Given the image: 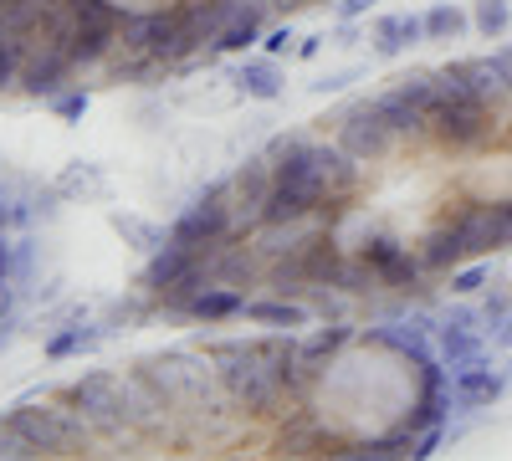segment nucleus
<instances>
[{"mask_svg": "<svg viewBox=\"0 0 512 461\" xmlns=\"http://www.w3.org/2000/svg\"><path fill=\"white\" fill-rule=\"evenodd\" d=\"M349 82H354V67H349V72H328V77H318V82H313V93H338V88H349Z\"/></svg>", "mask_w": 512, "mask_h": 461, "instance_id": "36", "label": "nucleus"}, {"mask_svg": "<svg viewBox=\"0 0 512 461\" xmlns=\"http://www.w3.org/2000/svg\"><path fill=\"white\" fill-rule=\"evenodd\" d=\"M67 6L82 31H123V16H128L118 0H67Z\"/></svg>", "mask_w": 512, "mask_h": 461, "instance_id": "27", "label": "nucleus"}, {"mask_svg": "<svg viewBox=\"0 0 512 461\" xmlns=\"http://www.w3.org/2000/svg\"><path fill=\"white\" fill-rule=\"evenodd\" d=\"M308 6H328V0H308Z\"/></svg>", "mask_w": 512, "mask_h": 461, "instance_id": "43", "label": "nucleus"}, {"mask_svg": "<svg viewBox=\"0 0 512 461\" xmlns=\"http://www.w3.org/2000/svg\"><path fill=\"white\" fill-rule=\"evenodd\" d=\"M272 6H277V11H303L308 0H272Z\"/></svg>", "mask_w": 512, "mask_h": 461, "instance_id": "42", "label": "nucleus"}, {"mask_svg": "<svg viewBox=\"0 0 512 461\" xmlns=\"http://www.w3.org/2000/svg\"><path fill=\"white\" fill-rule=\"evenodd\" d=\"M231 82H236V93H246L256 103H277L282 98V67H277V57H246L231 72Z\"/></svg>", "mask_w": 512, "mask_h": 461, "instance_id": "20", "label": "nucleus"}, {"mask_svg": "<svg viewBox=\"0 0 512 461\" xmlns=\"http://www.w3.org/2000/svg\"><path fill=\"white\" fill-rule=\"evenodd\" d=\"M379 0H338V21H359L364 11H374Z\"/></svg>", "mask_w": 512, "mask_h": 461, "instance_id": "37", "label": "nucleus"}, {"mask_svg": "<svg viewBox=\"0 0 512 461\" xmlns=\"http://www.w3.org/2000/svg\"><path fill=\"white\" fill-rule=\"evenodd\" d=\"M359 251L374 262V272H379L384 287H395V292H420V287H425V262H420V251L405 246L395 231H369V236L359 241Z\"/></svg>", "mask_w": 512, "mask_h": 461, "instance_id": "9", "label": "nucleus"}, {"mask_svg": "<svg viewBox=\"0 0 512 461\" xmlns=\"http://www.w3.org/2000/svg\"><path fill=\"white\" fill-rule=\"evenodd\" d=\"M461 241H466V257H487V251H502L507 236H502V200H482L472 195L461 205V211H451Z\"/></svg>", "mask_w": 512, "mask_h": 461, "instance_id": "13", "label": "nucleus"}, {"mask_svg": "<svg viewBox=\"0 0 512 461\" xmlns=\"http://www.w3.org/2000/svg\"><path fill=\"white\" fill-rule=\"evenodd\" d=\"M62 190V200H108V170L98 159H67L62 164V175L52 180Z\"/></svg>", "mask_w": 512, "mask_h": 461, "instance_id": "19", "label": "nucleus"}, {"mask_svg": "<svg viewBox=\"0 0 512 461\" xmlns=\"http://www.w3.org/2000/svg\"><path fill=\"white\" fill-rule=\"evenodd\" d=\"M482 287H492V267H482V262L451 272V292H456V298H477Z\"/></svg>", "mask_w": 512, "mask_h": 461, "instance_id": "31", "label": "nucleus"}, {"mask_svg": "<svg viewBox=\"0 0 512 461\" xmlns=\"http://www.w3.org/2000/svg\"><path fill=\"white\" fill-rule=\"evenodd\" d=\"M0 461H36L31 441H26L21 426L11 421V410H0Z\"/></svg>", "mask_w": 512, "mask_h": 461, "instance_id": "30", "label": "nucleus"}, {"mask_svg": "<svg viewBox=\"0 0 512 461\" xmlns=\"http://www.w3.org/2000/svg\"><path fill=\"white\" fill-rule=\"evenodd\" d=\"M180 36V0L175 6H154V11H128L123 31H118V47L123 52H149V57H169V41Z\"/></svg>", "mask_w": 512, "mask_h": 461, "instance_id": "12", "label": "nucleus"}, {"mask_svg": "<svg viewBox=\"0 0 512 461\" xmlns=\"http://www.w3.org/2000/svg\"><path fill=\"white\" fill-rule=\"evenodd\" d=\"M108 231L123 241V246H134V251H159L164 241H169V231L159 226V221H149V216H139V211H108Z\"/></svg>", "mask_w": 512, "mask_h": 461, "instance_id": "23", "label": "nucleus"}, {"mask_svg": "<svg viewBox=\"0 0 512 461\" xmlns=\"http://www.w3.org/2000/svg\"><path fill=\"white\" fill-rule=\"evenodd\" d=\"M272 185H277V164L267 154H251L231 175V226H236V236H251L256 226L267 221Z\"/></svg>", "mask_w": 512, "mask_h": 461, "instance_id": "7", "label": "nucleus"}, {"mask_svg": "<svg viewBox=\"0 0 512 461\" xmlns=\"http://www.w3.org/2000/svg\"><path fill=\"white\" fill-rule=\"evenodd\" d=\"M507 313H512V287H502V292H487V303H482V323H487V328H497Z\"/></svg>", "mask_w": 512, "mask_h": 461, "instance_id": "34", "label": "nucleus"}, {"mask_svg": "<svg viewBox=\"0 0 512 461\" xmlns=\"http://www.w3.org/2000/svg\"><path fill=\"white\" fill-rule=\"evenodd\" d=\"M246 318L251 323H262V328H308V318H313V303H303V298H246Z\"/></svg>", "mask_w": 512, "mask_h": 461, "instance_id": "22", "label": "nucleus"}, {"mask_svg": "<svg viewBox=\"0 0 512 461\" xmlns=\"http://www.w3.org/2000/svg\"><path fill=\"white\" fill-rule=\"evenodd\" d=\"M210 364H216V380L241 415H282L287 410V400H292L287 369L272 364L251 339L210 344Z\"/></svg>", "mask_w": 512, "mask_h": 461, "instance_id": "1", "label": "nucleus"}, {"mask_svg": "<svg viewBox=\"0 0 512 461\" xmlns=\"http://www.w3.org/2000/svg\"><path fill=\"white\" fill-rule=\"evenodd\" d=\"M512 26V0H472V31L502 36Z\"/></svg>", "mask_w": 512, "mask_h": 461, "instance_id": "29", "label": "nucleus"}, {"mask_svg": "<svg viewBox=\"0 0 512 461\" xmlns=\"http://www.w3.org/2000/svg\"><path fill=\"white\" fill-rule=\"evenodd\" d=\"M425 41V16H379L374 21V52L379 57H395L405 47Z\"/></svg>", "mask_w": 512, "mask_h": 461, "instance_id": "25", "label": "nucleus"}, {"mask_svg": "<svg viewBox=\"0 0 512 461\" xmlns=\"http://www.w3.org/2000/svg\"><path fill=\"white\" fill-rule=\"evenodd\" d=\"M11 421L21 426V436L31 441L36 456H88L93 451V426L82 421V410L57 395V400H21L11 405Z\"/></svg>", "mask_w": 512, "mask_h": 461, "instance_id": "2", "label": "nucleus"}, {"mask_svg": "<svg viewBox=\"0 0 512 461\" xmlns=\"http://www.w3.org/2000/svg\"><path fill=\"white\" fill-rule=\"evenodd\" d=\"M436 98H441L436 72H405V77H395V88H384L374 103H379L384 118H390V129H395L400 144H420V139H431Z\"/></svg>", "mask_w": 512, "mask_h": 461, "instance_id": "4", "label": "nucleus"}, {"mask_svg": "<svg viewBox=\"0 0 512 461\" xmlns=\"http://www.w3.org/2000/svg\"><path fill=\"white\" fill-rule=\"evenodd\" d=\"M11 88H21V52L0 41V93H11Z\"/></svg>", "mask_w": 512, "mask_h": 461, "instance_id": "33", "label": "nucleus"}, {"mask_svg": "<svg viewBox=\"0 0 512 461\" xmlns=\"http://www.w3.org/2000/svg\"><path fill=\"white\" fill-rule=\"evenodd\" d=\"M492 349H502V354H512V313L492 328Z\"/></svg>", "mask_w": 512, "mask_h": 461, "instance_id": "38", "label": "nucleus"}, {"mask_svg": "<svg viewBox=\"0 0 512 461\" xmlns=\"http://www.w3.org/2000/svg\"><path fill=\"white\" fill-rule=\"evenodd\" d=\"M123 421H128V436H164L169 426V405L139 369L123 374Z\"/></svg>", "mask_w": 512, "mask_h": 461, "instance_id": "14", "label": "nucleus"}, {"mask_svg": "<svg viewBox=\"0 0 512 461\" xmlns=\"http://www.w3.org/2000/svg\"><path fill=\"white\" fill-rule=\"evenodd\" d=\"M16 313V282H0V323Z\"/></svg>", "mask_w": 512, "mask_h": 461, "instance_id": "40", "label": "nucleus"}, {"mask_svg": "<svg viewBox=\"0 0 512 461\" xmlns=\"http://www.w3.org/2000/svg\"><path fill=\"white\" fill-rule=\"evenodd\" d=\"M502 236H507V246H512V195L502 200Z\"/></svg>", "mask_w": 512, "mask_h": 461, "instance_id": "41", "label": "nucleus"}, {"mask_svg": "<svg viewBox=\"0 0 512 461\" xmlns=\"http://www.w3.org/2000/svg\"><path fill=\"white\" fill-rule=\"evenodd\" d=\"M466 31H472V11H461L456 0H441L425 11V41H461Z\"/></svg>", "mask_w": 512, "mask_h": 461, "instance_id": "26", "label": "nucleus"}, {"mask_svg": "<svg viewBox=\"0 0 512 461\" xmlns=\"http://www.w3.org/2000/svg\"><path fill=\"white\" fill-rule=\"evenodd\" d=\"M72 52L62 47V41H31V47L21 52V93L26 98H57L67 93V77H72Z\"/></svg>", "mask_w": 512, "mask_h": 461, "instance_id": "10", "label": "nucleus"}, {"mask_svg": "<svg viewBox=\"0 0 512 461\" xmlns=\"http://www.w3.org/2000/svg\"><path fill=\"white\" fill-rule=\"evenodd\" d=\"M318 123H333V139L344 144L359 164H379V159H390V149L400 144L395 129H390V118L379 113L374 98H359V103H344L338 113L318 118Z\"/></svg>", "mask_w": 512, "mask_h": 461, "instance_id": "5", "label": "nucleus"}, {"mask_svg": "<svg viewBox=\"0 0 512 461\" xmlns=\"http://www.w3.org/2000/svg\"><path fill=\"white\" fill-rule=\"evenodd\" d=\"M62 395L82 410V421L93 426L98 441H123V436H128V421H123V380H118L113 369L77 374Z\"/></svg>", "mask_w": 512, "mask_h": 461, "instance_id": "6", "label": "nucleus"}, {"mask_svg": "<svg viewBox=\"0 0 512 461\" xmlns=\"http://www.w3.org/2000/svg\"><path fill=\"white\" fill-rule=\"evenodd\" d=\"M47 108L62 118V123H77L82 113H88V93L82 88H67V93H57V98H47Z\"/></svg>", "mask_w": 512, "mask_h": 461, "instance_id": "32", "label": "nucleus"}, {"mask_svg": "<svg viewBox=\"0 0 512 461\" xmlns=\"http://www.w3.org/2000/svg\"><path fill=\"white\" fill-rule=\"evenodd\" d=\"M323 41H328V36H318V31H313V36H297V57H303V62L318 57V52H323Z\"/></svg>", "mask_w": 512, "mask_h": 461, "instance_id": "39", "label": "nucleus"}, {"mask_svg": "<svg viewBox=\"0 0 512 461\" xmlns=\"http://www.w3.org/2000/svg\"><path fill=\"white\" fill-rule=\"evenodd\" d=\"M374 287H384L379 282V272H374V262L364 257H344V272H338V287L333 292H349V298H364V292H374Z\"/></svg>", "mask_w": 512, "mask_h": 461, "instance_id": "28", "label": "nucleus"}, {"mask_svg": "<svg viewBox=\"0 0 512 461\" xmlns=\"http://www.w3.org/2000/svg\"><path fill=\"white\" fill-rule=\"evenodd\" d=\"M497 134V108L466 88H441L436 108H431V139L451 154H466V149H482L487 139Z\"/></svg>", "mask_w": 512, "mask_h": 461, "instance_id": "3", "label": "nucleus"}, {"mask_svg": "<svg viewBox=\"0 0 512 461\" xmlns=\"http://www.w3.org/2000/svg\"><path fill=\"white\" fill-rule=\"evenodd\" d=\"M436 354L451 369L482 364L487 359V328H482V308H451L436 323Z\"/></svg>", "mask_w": 512, "mask_h": 461, "instance_id": "11", "label": "nucleus"}, {"mask_svg": "<svg viewBox=\"0 0 512 461\" xmlns=\"http://www.w3.org/2000/svg\"><path fill=\"white\" fill-rule=\"evenodd\" d=\"M262 41H267V57H282V52H297V47H292V41H297V36H292V26H277V31H267Z\"/></svg>", "mask_w": 512, "mask_h": 461, "instance_id": "35", "label": "nucleus"}, {"mask_svg": "<svg viewBox=\"0 0 512 461\" xmlns=\"http://www.w3.org/2000/svg\"><path fill=\"white\" fill-rule=\"evenodd\" d=\"M200 262V246H185V241H175V236H169L159 251H149V262H144V272H139V292H149V298H159V292L164 287H175L190 267Z\"/></svg>", "mask_w": 512, "mask_h": 461, "instance_id": "15", "label": "nucleus"}, {"mask_svg": "<svg viewBox=\"0 0 512 461\" xmlns=\"http://www.w3.org/2000/svg\"><path fill=\"white\" fill-rule=\"evenodd\" d=\"M169 236L185 241V246H210V241H221V236H236V226H231V180L205 185L185 205V216L169 226Z\"/></svg>", "mask_w": 512, "mask_h": 461, "instance_id": "8", "label": "nucleus"}, {"mask_svg": "<svg viewBox=\"0 0 512 461\" xmlns=\"http://www.w3.org/2000/svg\"><path fill=\"white\" fill-rule=\"evenodd\" d=\"M246 313V292L241 287H221V282H210L200 287L195 298H190V323H226V318H241Z\"/></svg>", "mask_w": 512, "mask_h": 461, "instance_id": "21", "label": "nucleus"}, {"mask_svg": "<svg viewBox=\"0 0 512 461\" xmlns=\"http://www.w3.org/2000/svg\"><path fill=\"white\" fill-rule=\"evenodd\" d=\"M502 390H507V374H492L487 359L456 369V380H451V400H456L461 410H487V405L502 400Z\"/></svg>", "mask_w": 512, "mask_h": 461, "instance_id": "16", "label": "nucleus"}, {"mask_svg": "<svg viewBox=\"0 0 512 461\" xmlns=\"http://www.w3.org/2000/svg\"><path fill=\"white\" fill-rule=\"evenodd\" d=\"M415 251H420L425 272H456L461 262H472V257H466V241H461V231H456V221H451V216H446V221H436L431 231H425V236L415 241Z\"/></svg>", "mask_w": 512, "mask_h": 461, "instance_id": "17", "label": "nucleus"}, {"mask_svg": "<svg viewBox=\"0 0 512 461\" xmlns=\"http://www.w3.org/2000/svg\"><path fill=\"white\" fill-rule=\"evenodd\" d=\"M267 11H272V0H251V6L241 0L236 16L226 21V31L216 36V47H210V52H246L251 41H262V31H267Z\"/></svg>", "mask_w": 512, "mask_h": 461, "instance_id": "18", "label": "nucleus"}, {"mask_svg": "<svg viewBox=\"0 0 512 461\" xmlns=\"http://www.w3.org/2000/svg\"><path fill=\"white\" fill-rule=\"evenodd\" d=\"M103 339H108L103 323H62L47 339V359L57 364V359H72V354H93V349H103Z\"/></svg>", "mask_w": 512, "mask_h": 461, "instance_id": "24", "label": "nucleus"}]
</instances>
